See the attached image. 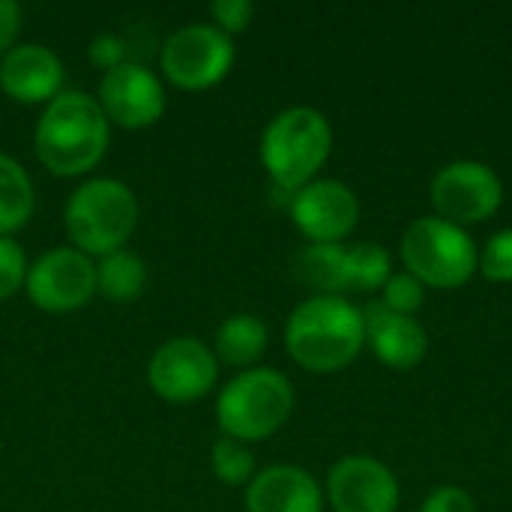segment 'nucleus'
<instances>
[{
  "label": "nucleus",
  "mask_w": 512,
  "mask_h": 512,
  "mask_svg": "<svg viewBox=\"0 0 512 512\" xmlns=\"http://www.w3.org/2000/svg\"><path fill=\"white\" fill-rule=\"evenodd\" d=\"M477 270L498 285L512 282V228H504L498 234L489 237L486 249L480 252V264Z\"/></svg>",
  "instance_id": "24"
},
{
  "label": "nucleus",
  "mask_w": 512,
  "mask_h": 512,
  "mask_svg": "<svg viewBox=\"0 0 512 512\" xmlns=\"http://www.w3.org/2000/svg\"><path fill=\"white\" fill-rule=\"evenodd\" d=\"M27 267H30V261H27L21 243L12 237H0V300H9L24 288Z\"/></svg>",
  "instance_id": "25"
},
{
  "label": "nucleus",
  "mask_w": 512,
  "mask_h": 512,
  "mask_svg": "<svg viewBox=\"0 0 512 512\" xmlns=\"http://www.w3.org/2000/svg\"><path fill=\"white\" fill-rule=\"evenodd\" d=\"M147 381L153 393L171 405L198 402L219 381L216 351L195 336H174L153 351Z\"/></svg>",
  "instance_id": "10"
},
{
  "label": "nucleus",
  "mask_w": 512,
  "mask_h": 512,
  "mask_svg": "<svg viewBox=\"0 0 512 512\" xmlns=\"http://www.w3.org/2000/svg\"><path fill=\"white\" fill-rule=\"evenodd\" d=\"M210 15H213V27H219L225 36H234V33L249 30L255 18V3L252 0H213Z\"/></svg>",
  "instance_id": "26"
},
{
  "label": "nucleus",
  "mask_w": 512,
  "mask_h": 512,
  "mask_svg": "<svg viewBox=\"0 0 512 512\" xmlns=\"http://www.w3.org/2000/svg\"><path fill=\"white\" fill-rule=\"evenodd\" d=\"M24 291L36 309L48 315H69L93 300L96 264L75 246L48 249L27 267Z\"/></svg>",
  "instance_id": "9"
},
{
  "label": "nucleus",
  "mask_w": 512,
  "mask_h": 512,
  "mask_svg": "<svg viewBox=\"0 0 512 512\" xmlns=\"http://www.w3.org/2000/svg\"><path fill=\"white\" fill-rule=\"evenodd\" d=\"M123 54H126V45H123V39L114 36V33H99V36L90 42V48H87L90 63L99 66V69H105V72H111L114 66H120V63H123Z\"/></svg>",
  "instance_id": "28"
},
{
  "label": "nucleus",
  "mask_w": 512,
  "mask_h": 512,
  "mask_svg": "<svg viewBox=\"0 0 512 512\" xmlns=\"http://www.w3.org/2000/svg\"><path fill=\"white\" fill-rule=\"evenodd\" d=\"M210 468L216 474V480H222L225 486H249L255 477V456L249 450V444L234 441V438H219L210 450Z\"/></svg>",
  "instance_id": "22"
},
{
  "label": "nucleus",
  "mask_w": 512,
  "mask_h": 512,
  "mask_svg": "<svg viewBox=\"0 0 512 512\" xmlns=\"http://www.w3.org/2000/svg\"><path fill=\"white\" fill-rule=\"evenodd\" d=\"M144 282H147V267L129 249H117L96 261V291L114 303L138 300L144 291Z\"/></svg>",
  "instance_id": "20"
},
{
  "label": "nucleus",
  "mask_w": 512,
  "mask_h": 512,
  "mask_svg": "<svg viewBox=\"0 0 512 512\" xmlns=\"http://www.w3.org/2000/svg\"><path fill=\"white\" fill-rule=\"evenodd\" d=\"M342 243H309L300 249L294 270L297 279L315 294H339L348 291V264Z\"/></svg>",
  "instance_id": "18"
},
{
  "label": "nucleus",
  "mask_w": 512,
  "mask_h": 512,
  "mask_svg": "<svg viewBox=\"0 0 512 512\" xmlns=\"http://www.w3.org/2000/svg\"><path fill=\"white\" fill-rule=\"evenodd\" d=\"M288 213L309 243H342L360 222V201L342 180H312L294 192Z\"/></svg>",
  "instance_id": "12"
},
{
  "label": "nucleus",
  "mask_w": 512,
  "mask_h": 512,
  "mask_svg": "<svg viewBox=\"0 0 512 512\" xmlns=\"http://www.w3.org/2000/svg\"><path fill=\"white\" fill-rule=\"evenodd\" d=\"M405 273L420 279L426 288L456 291L480 264V252L471 234L441 216H423L408 225L402 237Z\"/></svg>",
  "instance_id": "6"
},
{
  "label": "nucleus",
  "mask_w": 512,
  "mask_h": 512,
  "mask_svg": "<svg viewBox=\"0 0 512 512\" xmlns=\"http://www.w3.org/2000/svg\"><path fill=\"white\" fill-rule=\"evenodd\" d=\"M333 150L330 120L309 105L279 111L261 132V165L276 192L294 198L297 189L309 186Z\"/></svg>",
  "instance_id": "3"
},
{
  "label": "nucleus",
  "mask_w": 512,
  "mask_h": 512,
  "mask_svg": "<svg viewBox=\"0 0 512 512\" xmlns=\"http://www.w3.org/2000/svg\"><path fill=\"white\" fill-rule=\"evenodd\" d=\"M363 345V309L339 294H312L285 324V348L291 360L315 375H330L351 366Z\"/></svg>",
  "instance_id": "2"
},
{
  "label": "nucleus",
  "mask_w": 512,
  "mask_h": 512,
  "mask_svg": "<svg viewBox=\"0 0 512 512\" xmlns=\"http://www.w3.org/2000/svg\"><path fill=\"white\" fill-rule=\"evenodd\" d=\"M348 291H381L393 276L390 252L381 243H354L345 252Z\"/></svg>",
  "instance_id": "21"
},
{
  "label": "nucleus",
  "mask_w": 512,
  "mask_h": 512,
  "mask_svg": "<svg viewBox=\"0 0 512 512\" xmlns=\"http://www.w3.org/2000/svg\"><path fill=\"white\" fill-rule=\"evenodd\" d=\"M333 512H396L399 480L375 456H345L327 474Z\"/></svg>",
  "instance_id": "13"
},
{
  "label": "nucleus",
  "mask_w": 512,
  "mask_h": 512,
  "mask_svg": "<svg viewBox=\"0 0 512 512\" xmlns=\"http://www.w3.org/2000/svg\"><path fill=\"white\" fill-rule=\"evenodd\" d=\"M237 60L234 39L213 24H186L174 30L159 51V72L177 90H210L228 78Z\"/></svg>",
  "instance_id": "7"
},
{
  "label": "nucleus",
  "mask_w": 512,
  "mask_h": 512,
  "mask_svg": "<svg viewBox=\"0 0 512 512\" xmlns=\"http://www.w3.org/2000/svg\"><path fill=\"white\" fill-rule=\"evenodd\" d=\"M381 303L390 312L399 315H417L426 303V285L420 279H414L411 273H393L390 282L381 288Z\"/></svg>",
  "instance_id": "23"
},
{
  "label": "nucleus",
  "mask_w": 512,
  "mask_h": 512,
  "mask_svg": "<svg viewBox=\"0 0 512 512\" xmlns=\"http://www.w3.org/2000/svg\"><path fill=\"white\" fill-rule=\"evenodd\" d=\"M363 324H366V345L387 369L408 372L426 360L429 336L417 318L390 312L381 300H372L363 309Z\"/></svg>",
  "instance_id": "15"
},
{
  "label": "nucleus",
  "mask_w": 512,
  "mask_h": 512,
  "mask_svg": "<svg viewBox=\"0 0 512 512\" xmlns=\"http://www.w3.org/2000/svg\"><path fill=\"white\" fill-rule=\"evenodd\" d=\"M246 512H324V489L297 465H270L246 486Z\"/></svg>",
  "instance_id": "16"
},
{
  "label": "nucleus",
  "mask_w": 512,
  "mask_h": 512,
  "mask_svg": "<svg viewBox=\"0 0 512 512\" xmlns=\"http://www.w3.org/2000/svg\"><path fill=\"white\" fill-rule=\"evenodd\" d=\"M435 216L468 228L495 216L504 204V183L498 171L477 159H456L432 180Z\"/></svg>",
  "instance_id": "8"
},
{
  "label": "nucleus",
  "mask_w": 512,
  "mask_h": 512,
  "mask_svg": "<svg viewBox=\"0 0 512 512\" xmlns=\"http://www.w3.org/2000/svg\"><path fill=\"white\" fill-rule=\"evenodd\" d=\"M0 90L18 105H48L63 93V63L39 42H18L0 57Z\"/></svg>",
  "instance_id": "14"
},
{
  "label": "nucleus",
  "mask_w": 512,
  "mask_h": 512,
  "mask_svg": "<svg viewBox=\"0 0 512 512\" xmlns=\"http://www.w3.org/2000/svg\"><path fill=\"white\" fill-rule=\"evenodd\" d=\"M96 102L108 123L120 129H147L156 120H162L168 108L162 78L153 69L132 60H123L120 66L102 75Z\"/></svg>",
  "instance_id": "11"
},
{
  "label": "nucleus",
  "mask_w": 512,
  "mask_h": 512,
  "mask_svg": "<svg viewBox=\"0 0 512 512\" xmlns=\"http://www.w3.org/2000/svg\"><path fill=\"white\" fill-rule=\"evenodd\" d=\"M420 512H477V501L471 498V492H465L459 486H441V489L429 492Z\"/></svg>",
  "instance_id": "27"
},
{
  "label": "nucleus",
  "mask_w": 512,
  "mask_h": 512,
  "mask_svg": "<svg viewBox=\"0 0 512 512\" xmlns=\"http://www.w3.org/2000/svg\"><path fill=\"white\" fill-rule=\"evenodd\" d=\"M21 30V6L15 0H0V57L18 45Z\"/></svg>",
  "instance_id": "29"
},
{
  "label": "nucleus",
  "mask_w": 512,
  "mask_h": 512,
  "mask_svg": "<svg viewBox=\"0 0 512 512\" xmlns=\"http://www.w3.org/2000/svg\"><path fill=\"white\" fill-rule=\"evenodd\" d=\"M111 123L93 93L63 90L54 96L33 129L36 159L57 177H81L96 168L108 150Z\"/></svg>",
  "instance_id": "1"
},
{
  "label": "nucleus",
  "mask_w": 512,
  "mask_h": 512,
  "mask_svg": "<svg viewBox=\"0 0 512 512\" xmlns=\"http://www.w3.org/2000/svg\"><path fill=\"white\" fill-rule=\"evenodd\" d=\"M36 207V192L30 174L21 168L18 159L0 153V237H12L21 231Z\"/></svg>",
  "instance_id": "19"
},
{
  "label": "nucleus",
  "mask_w": 512,
  "mask_h": 512,
  "mask_svg": "<svg viewBox=\"0 0 512 512\" xmlns=\"http://www.w3.org/2000/svg\"><path fill=\"white\" fill-rule=\"evenodd\" d=\"M294 411V387L279 369L255 366L234 375L216 399V423L225 438L255 444L273 438Z\"/></svg>",
  "instance_id": "5"
},
{
  "label": "nucleus",
  "mask_w": 512,
  "mask_h": 512,
  "mask_svg": "<svg viewBox=\"0 0 512 512\" xmlns=\"http://www.w3.org/2000/svg\"><path fill=\"white\" fill-rule=\"evenodd\" d=\"M270 333L267 324L255 315H231L216 330V357L240 372L255 369L261 354L267 351Z\"/></svg>",
  "instance_id": "17"
},
{
  "label": "nucleus",
  "mask_w": 512,
  "mask_h": 512,
  "mask_svg": "<svg viewBox=\"0 0 512 512\" xmlns=\"http://www.w3.org/2000/svg\"><path fill=\"white\" fill-rule=\"evenodd\" d=\"M138 198L114 177H93L81 183L63 207L66 237L87 258H102L126 246L138 228Z\"/></svg>",
  "instance_id": "4"
}]
</instances>
